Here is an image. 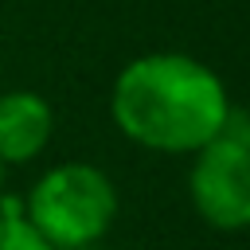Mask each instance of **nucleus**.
I'll use <instances>...</instances> for the list:
<instances>
[{
    "mask_svg": "<svg viewBox=\"0 0 250 250\" xmlns=\"http://www.w3.org/2000/svg\"><path fill=\"white\" fill-rule=\"evenodd\" d=\"M230 113L223 78L184 51L129 59L109 86V117L125 141L164 156H191Z\"/></svg>",
    "mask_w": 250,
    "mask_h": 250,
    "instance_id": "obj_1",
    "label": "nucleus"
},
{
    "mask_svg": "<svg viewBox=\"0 0 250 250\" xmlns=\"http://www.w3.org/2000/svg\"><path fill=\"white\" fill-rule=\"evenodd\" d=\"M27 223L55 250H90L109 234L121 211L117 184L105 168L90 160H62L39 172V180L20 199Z\"/></svg>",
    "mask_w": 250,
    "mask_h": 250,
    "instance_id": "obj_2",
    "label": "nucleus"
},
{
    "mask_svg": "<svg viewBox=\"0 0 250 250\" xmlns=\"http://www.w3.org/2000/svg\"><path fill=\"white\" fill-rule=\"evenodd\" d=\"M188 199L211 230H250V117L242 109L230 105L219 137L191 152Z\"/></svg>",
    "mask_w": 250,
    "mask_h": 250,
    "instance_id": "obj_3",
    "label": "nucleus"
},
{
    "mask_svg": "<svg viewBox=\"0 0 250 250\" xmlns=\"http://www.w3.org/2000/svg\"><path fill=\"white\" fill-rule=\"evenodd\" d=\"M55 137V105L39 90H0V164H31Z\"/></svg>",
    "mask_w": 250,
    "mask_h": 250,
    "instance_id": "obj_4",
    "label": "nucleus"
},
{
    "mask_svg": "<svg viewBox=\"0 0 250 250\" xmlns=\"http://www.w3.org/2000/svg\"><path fill=\"white\" fill-rule=\"evenodd\" d=\"M0 250H55L23 215L16 195H0Z\"/></svg>",
    "mask_w": 250,
    "mask_h": 250,
    "instance_id": "obj_5",
    "label": "nucleus"
},
{
    "mask_svg": "<svg viewBox=\"0 0 250 250\" xmlns=\"http://www.w3.org/2000/svg\"><path fill=\"white\" fill-rule=\"evenodd\" d=\"M4 172H8V168H4V164H0V195H4Z\"/></svg>",
    "mask_w": 250,
    "mask_h": 250,
    "instance_id": "obj_6",
    "label": "nucleus"
}]
</instances>
